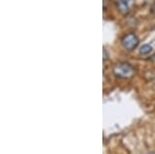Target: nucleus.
<instances>
[{
  "label": "nucleus",
  "instance_id": "obj_1",
  "mask_svg": "<svg viewBox=\"0 0 155 154\" xmlns=\"http://www.w3.org/2000/svg\"><path fill=\"white\" fill-rule=\"evenodd\" d=\"M113 73L117 78L120 79H130L134 74V68L131 64L127 62H119L115 64L113 67Z\"/></svg>",
  "mask_w": 155,
  "mask_h": 154
},
{
  "label": "nucleus",
  "instance_id": "obj_2",
  "mask_svg": "<svg viewBox=\"0 0 155 154\" xmlns=\"http://www.w3.org/2000/svg\"><path fill=\"white\" fill-rule=\"evenodd\" d=\"M140 39L134 33H127L121 39V44L126 51H132L139 46Z\"/></svg>",
  "mask_w": 155,
  "mask_h": 154
},
{
  "label": "nucleus",
  "instance_id": "obj_3",
  "mask_svg": "<svg viewBox=\"0 0 155 154\" xmlns=\"http://www.w3.org/2000/svg\"><path fill=\"white\" fill-rule=\"evenodd\" d=\"M151 52H152V47L150 44H145L140 48V54H142V55H148Z\"/></svg>",
  "mask_w": 155,
  "mask_h": 154
},
{
  "label": "nucleus",
  "instance_id": "obj_4",
  "mask_svg": "<svg viewBox=\"0 0 155 154\" xmlns=\"http://www.w3.org/2000/svg\"><path fill=\"white\" fill-rule=\"evenodd\" d=\"M148 154H155L154 152H150V153H148Z\"/></svg>",
  "mask_w": 155,
  "mask_h": 154
}]
</instances>
